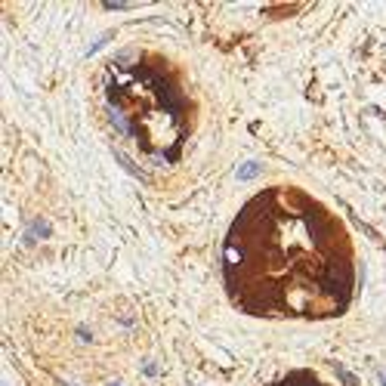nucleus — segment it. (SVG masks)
<instances>
[{"instance_id": "obj_1", "label": "nucleus", "mask_w": 386, "mask_h": 386, "mask_svg": "<svg viewBox=\"0 0 386 386\" xmlns=\"http://www.w3.org/2000/svg\"><path fill=\"white\" fill-rule=\"evenodd\" d=\"M229 300L259 318H331L356 294L346 226L300 185H269L232 219L223 244Z\"/></svg>"}, {"instance_id": "obj_2", "label": "nucleus", "mask_w": 386, "mask_h": 386, "mask_svg": "<svg viewBox=\"0 0 386 386\" xmlns=\"http://www.w3.org/2000/svg\"><path fill=\"white\" fill-rule=\"evenodd\" d=\"M111 127L151 164H176L185 145V93L161 56L124 50L105 65Z\"/></svg>"}, {"instance_id": "obj_3", "label": "nucleus", "mask_w": 386, "mask_h": 386, "mask_svg": "<svg viewBox=\"0 0 386 386\" xmlns=\"http://www.w3.org/2000/svg\"><path fill=\"white\" fill-rule=\"evenodd\" d=\"M272 386H324L322 380H318L312 371H291V374L278 377Z\"/></svg>"}, {"instance_id": "obj_4", "label": "nucleus", "mask_w": 386, "mask_h": 386, "mask_svg": "<svg viewBox=\"0 0 386 386\" xmlns=\"http://www.w3.org/2000/svg\"><path fill=\"white\" fill-rule=\"evenodd\" d=\"M259 170H263V164H259V161H250V164H244V167L238 170L235 176H238V179H250V176H257Z\"/></svg>"}, {"instance_id": "obj_5", "label": "nucleus", "mask_w": 386, "mask_h": 386, "mask_svg": "<svg viewBox=\"0 0 386 386\" xmlns=\"http://www.w3.org/2000/svg\"><path fill=\"white\" fill-rule=\"evenodd\" d=\"M334 371H337V374H340V377H343V383H346V386H356V377H352V374H349V371H346V368H343V365H334Z\"/></svg>"}, {"instance_id": "obj_6", "label": "nucleus", "mask_w": 386, "mask_h": 386, "mask_svg": "<svg viewBox=\"0 0 386 386\" xmlns=\"http://www.w3.org/2000/svg\"><path fill=\"white\" fill-rule=\"evenodd\" d=\"M102 6H105V10H130L133 3H124V0H105Z\"/></svg>"}, {"instance_id": "obj_7", "label": "nucleus", "mask_w": 386, "mask_h": 386, "mask_svg": "<svg viewBox=\"0 0 386 386\" xmlns=\"http://www.w3.org/2000/svg\"><path fill=\"white\" fill-rule=\"evenodd\" d=\"M380 380H383V386H386V371H383V374H380Z\"/></svg>"}, {"instance_id": "obj_8", "label": "nucleus", "mask_w": 386, "mask_h": 386, "mask_svg": "<svg viewBox=\"0 0 386 386\" xmlns=\"http://www.w3.org/2000/svg\"><path fill=\"white\" fill-rule=\"evenodd\" d=\"M59 386H71V383H65V380H62V383H59Z\"/></svg>"}, {"instance_id": "obj_9", "label": "nucleus", "mask_w": 386, "mask_h": 386, "mask_svg": "<svg viewBox=\"0 0 386 386\" xmlns=\"http://www.w3.org/2000/svg\"><path fill=\"white\" fill-rule=\"evenodd\" d=\"M109 386H118V383H109Z\"/></svg>"}]
</instances>
